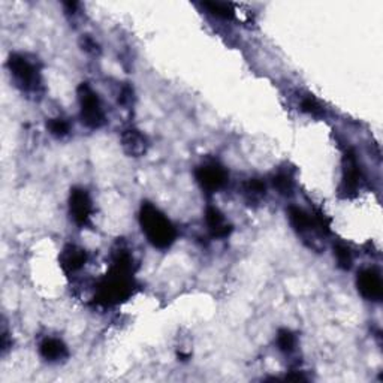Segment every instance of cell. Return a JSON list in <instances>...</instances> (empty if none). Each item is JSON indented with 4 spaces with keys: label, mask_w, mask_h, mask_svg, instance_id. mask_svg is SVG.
Here are the masks:
<instances>
[{
    "label": "cell",
    "mask_w": 383,
    "mask_h": 383,
    "mask_svg": "<svg viewBox=\"0 0 383 383\" xmlns=\"http://www.w3.org/2000/svg\"><path fill=\"white\" fill-rule=\"evenodd\" d=\"M8 70H10L11 78L14 79L15 86L19 87L20 90L28 93H35L39 90V69L26 56L11 55L10 60H8Z\"/></svg>",
    "instance_id": "obj_3"
},
{
    "label": "cell",
    "mask_w": 383,
    "mask_h": 383,
    "mask_svg": "<svg viewBox=\"0 0 383 383\" xmlns=\"http://www.w3.org/2000/svg\"><path fill=\"white\" fill-rule=\"evenodd\" d=\"M39 353L48 362H60L68 358V347L59 338H46L39 344Z\"/></svg>",
    "instance_id": "obj_13"
},
{
    "label": "cell",
    "mask_w": 383,
    "mask_h": 383,
    "mask_svg": "<svg viewBox=\"0 0 383 383\" xmlns=\"http://www.w3.org/2000/svg\"><path fill=\"white\" fill-rule=\"evenodd\" d=\"M273 184L275 189L279 190V193L284 195V197L292 195V192H293V178L286 171H280L275 174L273 177Z\"/></svg>",
    "instance_id": "obj_16"
},
{
    "label": "cell",
    "mask_w": 383,
    "mask_h": 383,
    "mask_svg": "<svg viewBox=\"0 0 383 383\" xmlns=\"http://www.w3.org/2000/svg\"><path fill=\"white\" fill-rule=\"evenodd\" d=\"M132 96H133V92H132V88L129 86H124L121 88V92H120V97H119V102L121 105H129L132 102Z\"/></svg>",
    "instance_id": "obj_21"
},
{
    "label": "cell",
    "mask_w": 383,
    "mask_h": 383,
    "mask_svg": "<svg viewBox=\"0 0 383 383\" xmlns=\"http://www.w3.org/2000/svg\"><path fill=\"white\" fill-rule=\"evenodd\" d=\"M69 213L70 217H72V220L78 226L88 225V222L92 219L93 204L87 190L79 189V187H75V189L70 190Z\"/></svg>",
    "instance_id": "obj_7"
},
{
    "label": "cell",
    "mask_w": 383,
    "mask_h": 383,
    "mask_svg": "<svg viewBox=\"0 0 383 383\" xmlns=\"http://www.w3.org/2000/svg\"><path fill=\"white\" fill-rule=\"evenodd\" d=\"M195 178H197V181L204 190L213 193L224 189L229 180V174L222 165L216 162H210L197 168Z\"/></svg>",
    "instance_id": "obj_5"
},
{
    "label": "cell",
    "mask_w": 383,
    "mask_h": 383,
    "mask_svg": "<svg viewBox=\"0 0 383 383\" xmlns=\"http://www.w3.org/2000/svg\"><path fill=\"white\" fill-rule=\"evenodd\" d=\"M244 195H246V198L251 201V202H257V201H261L264 197H265V193H266V186L262 180H259V178H252V180H248L246 184H244Z\"/></svg>",
    "instance_id": "obj_15"
},
{
    "label": "cell",
    "mask_w": 383,
    "mask_h": 383,
    "mask_svg": "<svg viewBox=\"0 0 383 383\" xmlns=\"http://www.w3.org/2000/svg\"><path fill=\"white\" fill-rule=\"evenodd\" d=\"M135 292L133 280V257L120 248L114 255L111 271L97 284L95 299L101 306H115L130 298Z\"/></svg>",
    "instance_id": "obj_1"
},
{
    "label": "cell",
    "mask_w": 383,
    "mask_h": 383,
    "mask_svg": "<svg viewBox=\"0 0 383 383\" xmlns=\"http://www.w3.org/2000/svg\"><path fill=\"white\" fill-rule=\"evenodd\" d=\"M206 222L210 234L215 238H226L230 234V230H233V226L228 224L225 216L216 207H207Z\"/></svg>",
    "instance_id": "obj_12"
},
{
    "label": "cell",
    "mask_w": 383,
    "mask_h": 383,
    "mask_svg": "<svg viewBox=\"0 0 383 383\" xmlns=\"http://www.w3.org/2000/svg\"><path fill=\"white\" fill-rule=\"evenodd\" d=\"M47 128H48L51 135H55L57 138H63L69 133L70 124L65 119L57 117V119H50L47 121Z\"/></svg>",
    "instance_id": "obj_20"
},
{
    "label": "cell",
    "mask_w": 383,
    "mask_h": 383,
    "mask_svg": "<svg viewBox=\"0 0 383 383\" xmlns=\"http://www.w3.org/2000/svg\"><path fill=\"white\" fill-rule=\"evenodd\" d=\"M288 216L292 228L302 237H307L316 233V230H320L315 220V216H310L307 211L299 207H291L288 211Z\"/></svg>",
    "instance_id": "obj_11"
},
{
    "label": "cell",
    "mask_w": 383,
    "mask_h": 383,
    "mask_svg": "<svg viewBox=\"0 0 383 383\" xmlns=\"http://www.w3.org/2000/svg\"><path fill=\"white\" fill-rule=\"evenodd\" d=\"M120 141H121L123 150L126 151L129 156H133V157L142 156L148 148V141L144 137V133H141L138 129H133V128L123 130Z\"/></svg>",
    "instance_id": "obj_10"
},
{
    "label": "cell",
    "mask_w": 383,
    "mask_h": 383,
    "mask_svg": "<svg viewBox=\"0 0 383 383\" xmlns=\"http://www.w3.org/2000/svg\"><path fill=\"white\" fill-rule=\"evenodd\" d=\"M81 46H83V50H86L88 52H96L97 51L96 41L92 37H88V35H86V37L81 39Z\"/></svg>",
    "instance_id": "obj_22"
},
{
    "label": "cell",
    "mask_w": 383,
    "mask_h": 383,
    "mask_svg": "<svg viewBox=\"0 0 383 383\" xmlns=\"http://www.w3.org/2000/svg\"><path fill=\"white\" fill-rule=\"evenodd\" d=\"M60 266L65 274H75L83 268L87 262V253L84 248L69 244L60 253Z\"/></svg>",
    "instance_id": "obj_9"
},
{
    "label": "cell",
    "mask_w": 383,
    "mask_h": 383,
    "mask_svg": "<svg viewBox=\"0 0 383 383\" xmlns=\"http://www.w3.org/2000/svg\"><path fill=\"white\" fill-rule=\"evenodd\" d=\"M361 187V169L352 151H347L343 159V177L340 193L344 198L356 197Z\"/></svg>",
    "instance_id": "obj_6"
},
{
    "label": "cell",
    "mask_w": 383,
    "mask_h": 383,
    "mask_svg": "<svg viewBox=\"0 0 383 383\" xmlns=\"http://www.w3.org/2000/svg\"><path fill=\"white\" fill-rule=\"evenodd\" d=\"M78 101L81 108V120L87 128L99 129L105 124V112L99 96L88 84H81L78 87Z\"/></svg>",
    "instance_id": "obj_4"
},
{
    "label": "cell",
    "mask_w": 383,
    "mask_h": 383,
    "mask_svg": "<svg viewBox=\"0 0 383 383\" xmlns=\"http://www.w3.org/2000/svg\"><path fill=\"white\" fill-rule=\"evenodd\" d=\"M356 286L361 295L373 302H379L383 297V283L380 274L373 270L367 268L358 273V277H356Z\"/></svg>",
    "instance_id": "obj_8"
},
{
    "label": "cell",
    "mask_w": 383,
    "mask_h": 383,
    "mask_svg": "<svg viewBox=\"0 0 383 383\" xmlns=\"http://www.w3.org/2000/svg\"><path fill=\"white\" fill-rule=\"evenodd\" d=\"M334 256H335L338 266L343 270H349L353 264V256H352L351 248L344 244H337L334 247Z\"/></svg>",
    "instance_id": "obj_17"
},
{
    "label": "cell",
    "mask_w": 383,
    "mask_h": 383,
    "mask_svg": "<svg viewBox=\"0 0 383 383\" xmlns=\"http://www.w3.org/2000/svg\"><path fill=\"white\" fill-rule=\"evenodd\" d=\"M139 224L150 244H153L160 251H165V248H169L174 244L177 238L174 225L153 204L142 202L139 210Z\"/></svg>",
    "instance_id": "obj_2"
},
{
    "label": "cell",
    "mask_w": 383,
    "mask_h": 383,
    "mask_svg": "<svg viewBox=\"0 0 383 383\" xmlns=\"http://www.w3.org/2000/svg\"><path fill=\"white\" fill-rule=\"evenodd\" d=\"M277 346L283 353H291L295 351L297 346V338L291 333L289 329H280L277 334Z\"/></svg>",
    "instance_id": "obj_18"
},
{
    "label": "cell",
    "mask_w": 383,
    "mask_h": 383,
    "mask_svg": "<svg viewBox=\"0 0 383 383\" xmlns=\"http://www.w3.org/2000/svg\"><path fill=\"white\" fill-rule=\"evenodd\" d=\"M299 108L301 111H304L306 114L313 115V117H320V115L325 114V110L322 108V105H320L313 96H304L301 99L299 104Z\"/></svg>",
    "instance_id": "obj_19"
},
{
    "label": "cell",
    "mask_w": 383,
    "mask_h": 383,
    "mask_svg": "<svg viewBox=\"0 0 383 383\" xmlns=\"http://www.w3.org/2000/svg\"><path fill=\"white\" fill-rule=\"evenodd\" d=\"M202 8L204 10H207L208 14L217 17V19L230 20L234 19L235 15L234 5L225 3V2H207V3H202Z\"/></svg>",
    "instance_id": "obj_14"
}]
</instances>
